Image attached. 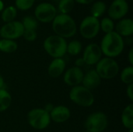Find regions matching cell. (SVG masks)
I'll list each match as a JSON object with an SVG mask.
<instances>
[{
    "label": "cell",
    "instance_id": "cell-1",
    "mask_svg": "<svg viewBox=\"0 0 133 132\" xmlns=\"http://www.w3.org/2000/svg\"><path fill=\"white\" fill-rule=\"evenodd\" d=\"M100 47L102 54L105 55V57L115 58L122 53L125 47V42L122 37L115 31H113L104 36Z\"/></svg>",
    "mask_w": 133,
    "mask_h": 132
},
{
    "label": "cell",
    "instance_id": "cell-2",
    "mask_svg": "<svg viewBox=\"0 0 133 132\" xmlns=\"http://www.w3.org/2000/svg\"><path fill=\"white\" fill-rule=\"evenodd\" d=\"M52 29L55 35L64 39L73 37L77 31L75 20L69 14L56 15L52 21Z\"/></svg>",
    "mask_w": 133,
    "mask_h": 132
},
{
    "label": "cell",
    "instance_id": "cell-3",
    "mask_svg": "<svg viewBox=\"0 0 133 132\" xmlns=\"http://www.w3.org/2000/svg\"><path fill=\"white\" fill-rule=\"evenodd\" d=\"M67 44L65 39L57 35H51L44 40L43 47L48 55L53 58H60L66 54Z\"/></svg>",
    "mask_w": 133,
    "mask_h": 132
},
{
    "label": "cell",
    "instance_id": "cell-4",
    "mask_svg": "<svg viewBox=\"0 0 133 132\" xmlns=\"http://www.w3.org/2000/svg\"><path fill=\"white\" fill-rule=\"evenodd\" d=\"M69 97L72 103L83 107H90L94 105L95 101L92 91L82 85L72 87L69 93Z\"/></svg>",
    "mask_w": 133,
    "mask_h": 132
},
{
    "label": "cell",
    "instance_id": "cell-5",
    "mask_svg": "<svg viewBox=\"0 0 133 132\" xmlns=\"http://www.w3.org/2000/svg\"><path fill=\"white\" fill-rule=\"evenodd\" d=\"M29 125L36 130H44L51 124L49 113L44 108H34L30 110L26 116Z\"/></svg>",
    "mask_w": 133,
    "mask_h": 132
},
{
    "label": "cell",
    "instance_id": "cell-6",
    "mask_svg": "<svg viewBox=\"0 0 133 132\" xmlns=\"http://www.w3.org/2000/svg\"><path fill=\"white\" fill-rule=\"evenodd\" d=\"M96 72L101 79H111L119 73V65L115 58H102L96 65Z\"/></svg>",
    "mask_w": 133,
    "mask_h": 132
},
{
    "label": "cell",
    "instance_id": "cell-7",
    "mask_svg": "<svg viewBox=\"0 0 133 132\" xmlns=\"http://www.w3.org/2000/svg\"><path fill=\"white\" fill-rule=\"evenodd\" d=\"M108 126V116L102 111H96L90 114L84 122L87 131L103 132Z\"/></svg>",
    "mask_w": 133,
    "mask_h": 132
},
{
    "label": "cell",
    "instance_id": "cell-8",
    "mask_svg": "<svg viewBox=\"0 0 133 132\" xmlns=\"http://www.w3.org/2000/svg\"><path fill=\"white\" fill-rule=\"evenodd\" d=\"M100 30L99 19L92 16L85 17L79 25L80 34L83 38L86 39L94 38L98 34Z\"/></svg>",
    "mask_w": 133,
    "mask_h": 132
},
{
    "label": "cell",
    "instance_id": "cell-9",
    "mask_svg": "<svg viewBox=\"0 0 133 132\" xmlns=\"http://www.w3.org/2000/svg\"><path fill=\"white\" fill-rule=\"evenodd\" d=\"M57 15V9L54 5L48 2L39 4L34 10V16L37 21L41 23L52 22Z\"/></svg>",
    "mask_w": 133,
    "mask_h": 132
},
{
    "label": "cell",
    "instance_id": "cell-10",
    "mask_svg": "<svg viewBox=\"0 0 133 132\" xmlns=\"http://www.w3.org/2000/svg\"><path fill=\"white\" fill-rule=\"evenodd\" d=\"M24 31L23 26L19 21H12L5 23L0 29V37L4 39L13 40L19 38L23 36Z\"/></svg>",
    "mask_w": 133,
    "mask_h": 132
},
{
    "label": "cell",
    "instance_id": "cell-11",
    "mask_svg": "<svg viewBox=\"0 0 133 132\" xmlns=\"http://www.w3.org/2000/svg\"><path fill=\"white\" fill-rule=\"evenodd\" d=\"M85 64L87 65H96L102 58V51L100 45L95 43L88 44L84 51L82 57Z\"/></svg>",
    "mask_w": 133,
    "mask_h": 132
},
{
    "label": "cell",
    "instance_id": "cell-12",
    "mask_svg": "<svg viewBox=\"0 0 133 132\" xmlns=\"http://www.w3.org/2000/svg\"><path fill=\"white\" fill-rule=\"evenodd\" d=\"M83 75L84 73L81 68L73 66L65 71L63 73V81L67 86L74 87L82 83Z\"/></svg>",
    "mask_w": 133,
    "mask_h": 132
},
{
    "label": "cell",
    "instance_id": "cell-13",
    "mask_svg": "<svg viewBox=\"0 0 133 132\" xmlns=\"http://www.w3.org/2000/svg\"><path fill=\"white\" fill-rule=\"evenodd\" d=\"M129 12V4L125 0H114L108 9L109 18L112 20L121 19Z\"/></svg>",
    "mask_w": 133,
    "mask_h": 132
},
{
    "label": "cell",
    "instance_id": "cell-14",
    "mask_svg": "<svg viewBox=\"0 0 133 132\" xmlns=\"http://www.w3.org/2000/svg\"><path fill=\"white\" fill-rule=\"evenodd\" d=\"M51 121L55 123H64L66 122L71 117V111L69 107L64 105H58L53 107L49 113Z\"/></svg>",
    "mask_w": 133,
    "mask_h": 132
},
{
    "label": "cell",
    "instance_id": "cell-15",
    "mask_svg": "<svg viewBox=\"0 0 133 132\" xmlns=\"http://www.w3.org/2000/svg\"><path fill=\"white\" fill-rule=\"evenodd\" d=\"M101 83V79L96 72L95 69H91L88 71L83 75L82 81V86L89 90L92 91L93 89H97Z\"/></svg>",
    "mask_w": 133,
    "mask_h": 132
},
{
    "label": "cell",
    "instance_id": "cell-16",
    "mask_svg": "<svg viewBox=\"0 0 133 132\" xmlns=\"http://www.w3.org/2000/svg\"><path fill=\"white\" fill-rule=\"evenodd\" d=\"M65 67L66 64L63 58H53L48 67V73L51 78H58L65 72Z\"/></svg>",
    "mask_w": 133,
    "mask_h": 132
},
{
    "label": "cell",
    "instance_id": "cell-17",
    "mask_svg": "<svg viewBox=\"0 0 133 132\" xmlns=\"http://www.w3.org/2000/svg\"><path fill=\"white\" fill-rule=\"evenodd\" d=\"M115 32L121 37H129L133 33V21L131 19H122L115 26Z\"/></svg>",
    "mask_w": 133,
    "mask_h": 132
},
{
    "label": "cell",
    "instance_id": "cell-18",
    "mask_svg": "<svg viewBox=\"0 0 133 132\" xmlns=\"http://www.w3.org/2000/svg\"><path fill=\"white\" fill-rule=\"evenodd\" d=\"M122 125L128 130L133 129V104L130 103L127 105L121 116Z\"/></svg>",
    "mask_w": 133,
    "mask_h": 132
},
{
    "label": "cell",
    "instance_id": "cell-19",
    "mask_svg": "<svg viewBox=\"0 0 133 132\" xmlns=\"http://www.w3.org/2000/svg\"><path fill=\"white\" fill-rule=\"evenodd\" d=\"M18 48L17 43L13 40L9 39H1L0 40V51L3 53H13Z\"/></svg>",
    "mask_w": 133,
    "mask_h": 132
},
{
    "label": "cell",
    "instance_id": "cell-20",
    "mask_svg": "<svg viewBox=\"0 0 133 132\" xmlns=\"http://www.w3.org/2000/svg\"><path fill=\"white\" fill-rule=\"evenodd\" d=\"M12 103L11 94L5 89H0V113L8 110Z\"/></svg>",
    "mask_w": 133,
    "mask_h": 132
},
{
    "label": "cell",
    "instance_id": "cell-21",
    "mask_svg": "<svg viewBox=\"0 0 133 132\" xmlns=\"http://www.w3.org/2000/svg\"><path fill=\"white\" fill-rule=\"evenodd\" d=\"M121 81L125 85L133 84V66L129 65L124 68L120 75Z\"/></svg>",
    "mask_w": 133,
    "mask_h": 132
},
{
    "label": "cell",
    "instance_id": "cell-22",
    "mask_svg": "<svg viewBox=\"0 0 133 132\" xmlns=\"http://www.w3.org/2000/svg\"><path fill=\"white\" fill-rule=\"evenodd\" d=\"M16 14H17L16 8H15L14 6H9L2 10V16H1L2 19L5 23L14 21L16 16Z\"/></svg>",
    "mask_w": 133,
    "mask_h": 132
},
{
    "label": "cell",
    "instance_id": "cell-23",
    "mask_svg": "<svg viewBox=\"0 0 133 132\" xmlns=\"http://www.w3.org/2000/svg\"><path fill=\"white\" fill-rule=\"evenodd\" d=\"M105 10H106V4L104 2L97 1L94 2L91 7L90 9L91 16L98 19V17L101 16L104 13Z\"/></svg>",
    "mask_w": 133,
    "mask_h": 132
},
{
    "label": "cell",
    "instance_id": "cell-24",
    "mask_svg": "<svg viewBox=\"0 0 133 132\" xmlns=\"http://www.w3.org/2000/svg\"><path fill=\"white\" fill-rule=\"evenodd\" d=\"M82 44L80 41L74 40L67 44V49H66V53L72 56H76L78 55L81 51H82Z\"/></svg>",
    "mask_w": 133,
    "mask_h": 132
},
{
    "label": "cell",
    "instance_id": "cell-25",
    "mask_svg": "<svg viewBox=\"0 0 133 132\" xmlns=\"http://www.w3.org/2000/svg\"><path fill=\"white\" fill-rule=\"evenodd\" d=\"M74 5V0H60L58 4V9L60 14H68L72 10Z\"/></svg>",
    "mask_w": 133,
    "mask_h": 132
},
{
    "label": "cell",
    "instance_id": "cell-26",
    "mask_svg": "<svg viewBox=\"0 0 133 132\" xmlns=\"http://www.w3.org/2000/svg\"><path fill=\"white\" fill-rule=\"evenodd\" d=\"M21 23L25 30H36L38 26V21L32 16H25Z\"/></svg>",
    "mask_w": 133,
    "mask_h": 132
},
{
    "label": "cell",
    "instance_id": "cell-27",
    "mask_svg": "<svg viewBox=\"0 0 133 132\" xmlns=\"http://www.w3.org/2000/svg\"><path fill=\"white\" fill-rule=\"evenodd\" d=\"M100 29H101L102 31L105 33V34L115 31L114 21L109 17L103 18L100 22Z\"/></svg>",
    "mask_w": 133,
    "mask_h": 132
},
{
    "label": "cell",
    "instance_id": "cell-28",
    "mask_svg": "<svg viewBox=\"0 0 133 132\" xmlns=\"http://www.w3.org/2000/svg\"><path fill=\"white\" fill-rule=\"evenodd\" d=\"M34 1L35 0H16L15 4H16V7L18 9L25 11L30 9L33 6Z\"/></svg>",
    "mask_w": 133,
    "mask_h": 132
},
{
    "label": "cell",
    "instance_id": "cell-29",
    "mask_svg": "<svg viewBox=\"0 0 133 132\" xmlns=\"http://www.w3.org/2000/svg\"><path fill=\"white\" fill-rule=\"evenodd\" d=\"M37 32L36 30H25L23 31V38L27 41H34L37 39Z\"/></svg>",
    "mask_w": 133,
    "mask_h": 132
},
{
    "label": "cell",
    "instance_id": "cell-30",
    "mask_svg": "<svg viewBox=\"0 0 133 132\" xmlns=\"http://www.w3.org/2000/svg\"><path fill=\"white\" fill-rule=\"evenodd\" d=\"M126 94L130 101H133V84H130L127 86Z\"/></svg>",
    "mask_w": 133,
    "mask_h": 132
},
{
    "label": "cell",
    "instance_id": "cell-31",
    "mask_svg": "<svg viewBox=\"0 0 133 132\" xmlns=\"http://www.w3.org/2000/svg\"><path fill=\"white\" fill-rule=\"evenodd\" d=\"M128 61L130 65L133 66V48H131L129 50V52L128 54Z\"/></svg>",
    "mask_w": 133,
    "mask_h": 132
},
{
    "label": "cell",
    "instance_id": "cell-32",
    "mask_svg": "<svg viewBox=\"0 0 133 132\" xmlns=\"http://www.w3.org/2000/svg\"><path fill=\"white\" fill-rule=\"evenodd\" d=\"M75 65H76L75 66L79 67V68H81L82 66H83V65H86V64H85L84 61L83 60V58H78V59L75 61Z\"/></svg>",
    "mask_w": 133,
    "mask_h": 132
},
{
    "label": "cell",
    "instance_id": "cell-33",
    "mask_svg": "<svg viewBox=\"0 0 133 132\" xmlns=\"http://www.w3.org/2000/svg\"><path fill=\"white\" fill-rule=\"evenodd\" d=\"M94 0H74V2H76L79 4H84V5H87V4H90V2H92Z\"/></svg>",
    "mask_w": 133,
    "mask_h": 132
},
{
    "label": "cell",
    "instance_id": "cell-34",
    "mask_svg": "<svg viewBox=\"0 0 133 132\" xmlns=\"http://www.w3.org/2000/svg\"><path fill=\"white\" fill-rule=\"evenodd\" d=\"M5 80H4V78L2 77V75L0 74V89H5Z\"/></svg>",
    "mask_w": 133,
    "mask_h": 132
},
{
    "label": "cell",
    "instance_id": "cell-35",
    "mask_svg": "<svg viewBox=\"0 0 133 132\" xmlns=\"http://www.w3.org/2000/svg\"><path fill=\"white\" fill-rule=\"evenodd\" d=\"M53 107H54V106L52 105V104H51V103H48V104H47L46 106H45V107L44 108L45 110H47L48 113H50L51 112V110L53 109Z\"/></svg>",
    "mask_w": 133,
    "mask_h": 132
},
{
    "label": "cell",
    "instance_id": "cell-36",
    "mask_svg": "<svg viewBox=\"0 0 133 132\" xmlns=\"http://www.w3.org/2000/svg\"><path fill=\"white\" fill-rule=\"evenodd\" d=\"M3 9H4V3L2 0H0V12L2 11Z\"/></svg>",
    "mask_w": 133,
    "mask_h": 132
},
{
    "label": "cell",
    "instance_id": "cell-37",
    "mask_svg": "<svg viewBox=\"0 0 133 132\" xmlns=\"http://www.w3.org/2000/svg\"><path fill=\"white\" fill-rule=\"evenodd\" d=\"M128 132H133V129H130V130H129Z\"/></svg>",
    "mask_w": 133,
    "mask_h": 132
},
{
    "label": "cell",
    "instance_id": "cell-38",
    "mask_svg": "<svg viewBox=\"0 0 133 132\" xmlns=\"http://www.w3.org/2000/svg\"><path fill=\"white\" fill-rule=\"evenodd\" d=\"M54 1H55V2H59L60 0H54Z\"/></svg>",
    "mask_w": 133,
    "mask_h": 132
},
{
    "label": "cell",
    "instance_id": "cell-39",
    "mask_svg": "<svg viewBox=\"0 0 133 132\" xmlns=\"http://www.w3.org/2000/svg\"><path fill=\"white\" fill-rule=\"evenodd\" d=\"M83 132H89V131H83Z\"/></svg>",
    "mask_w": 133,
    "mask_h": 132
},
{
    "label": "cell",
    "instance_id": "cell-40",
    "mask_svg": "<svg viewBox=\"0 0 133 132\" xmlns=\"http://www.w3.org/2000/svg\"><path fill=\"white\" fill-rule=\"evenodd\" d=\"M125 1H126V0H125Z\"/></svg>",
    "mask_w": 133,
    "mask_h": 132
}]
</instances>
